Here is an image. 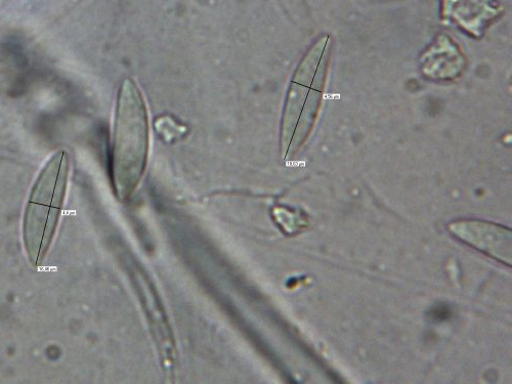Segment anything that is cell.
Instances as JSON below:
<instances>
[{"label": "cell", "mask_w": 512, "mask_h": 384, "mask_svg": "<svg viewBox=\"0 0 512 384\" xmlns=\"http://www.w3.org/2000/svg\"><path fill=\"white\" fill-rule=\"evenodd\" d=\"M68 157L57 153L40 174L26 210L24 240L32 264L47 253L56 231L66 192Z\"/></svg>", "instance_id": "3"}, {"label": "cell", "mask_w": 512, "mask_h": 384, "mask_svg": "<svg viewBox=\"0 0 512 384\" xmlns=\"http://www.w3.org/2000/svg\"><path fill=\"white\" fill-rule=\"evenodd\" d=\"M330 56V39L310 50L292 79L282 123V151L291 158L309 138L321 105Z\"/></svg>", "instance_id": "2"}, {"label": "cell", "mask_w": 512, "mask_h": 384, "mask_svg": "<svg viewBox=\"0 0 512 384\" xmlns=\"http://www.w3.org/2000/svg\"><path fill=\"white\" fill-rule=\"evenodd\" d=\"M149 123L147 108L137 85L125 80L119 92L112 153L113 180L121 199L138 187L147 164Z\"/></svg>", "instance_id": "1"}, {"label": "cell", "mask_w": 512, "mask_h": 384, "mask_svg": "<svg viewBox=\"0 0 512 384\" xmlns=\"http://www.w3.org/2000/svg\"><path fill=\"white\" fill-rule=\"evenodd\" d=\"M466 244L492 256L499 262H506L510 256V231L501 230V227L478 221H466L460 228L452 230ZM508 260V259H507Z\"/></svg>", "instance_id": "4"}]
</instances>
